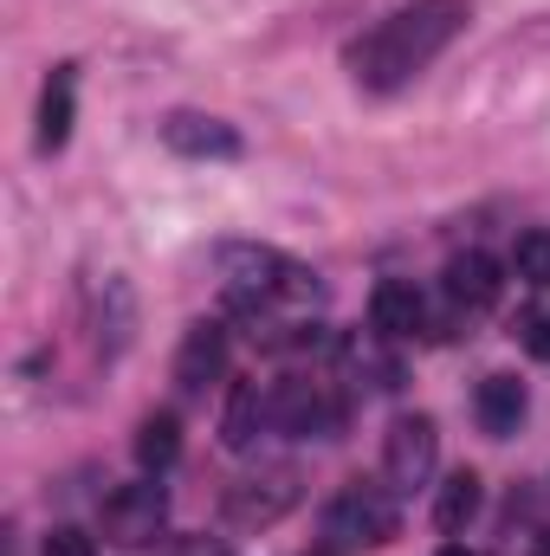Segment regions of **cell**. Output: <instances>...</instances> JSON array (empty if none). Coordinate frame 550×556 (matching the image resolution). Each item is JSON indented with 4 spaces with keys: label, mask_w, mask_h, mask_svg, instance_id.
<instances>
[{
    "label": "cell",
    "mask_w": 550,
    "mask_h": 556,
    "mask_svg": "<svg viewBox=\"0 0 550 556\" xmlns=\"http://www.w3.org/2000/svg\"><path fill=\"white\" fill-rule=\"evenodd\" d=\"M175 453H182V427H175V415H149L137 427L142 472H168V466H175Z\"/></svg>",
    "instance_id": "obj_17"
},
{
    "label": "cell",
    "mask_w": 550,
    "mask_h": 556,
    "mask_svg": "<svg viewBox=\"0 0 550 556\" xmlns=\"http://www.w3.org/2000/svg\"><path fill=\"white\" fill-rule=\"evenodd\" d=\"M473 415H479V427H486L492 440H512L518 420H525V382H512V376H486Z\"/></svg>",
    "instance_id": "obj_14"
},
{
    "label": "cell",
    "mask_w": 550,
    "mask_h": 556,
    "mask_svg": "<svg viewBox=\"0 0 550 556\" xmlns=\"http://www.w3.org/2000/svg\"><path fill=\"white\" fill-rule=\"evenodd\" d=\"M162 531H168V498H162L155 479H142V485H117V492L104 498V538H111V544H124V551H149Z\"/></svg>",
    "instance_id": "obj_7"
},
{
    "label": "cell",
    "mask_w": 550,
    "mask_h": 556,
    "mask_svg": "<svg viewBox=\"0 0 550 556\" xmlns=\"http://www.w3.org/2000/svg\"><path fill=\"white\" fill-rule=\"evenodd\" d=\"M479 498H486V492H479V472H453V479L440 485V498H434V525H440L447 538H460V531L479 518Z\"/></svg>",
    "instance_id": "obj_16"
},
{
    "label": "cell",
    "mask_w": 550,
    "mask_h": 556,
    "mask_svg": "<svg viewBox=\"0 0 550 556\" xmlns=\"http://www.w3.org/2000/svg\"><path fill=\"white\" fill-rule=\"evenodd\" d=\"M324 538H330L337 551L389 544V538H396V492H389V485H370V479H350V485L324 505Z\"/></svg>",
    "instance_id": "obj_3"
},
{
    "label": "cell",
    "mask_w": 550,
    "mask_h": 556,
    "mask_svg": "<svg viewBox=\"0 0 550 556\" xmlns=\"http://www.w3.org/2000/svg\"><path fill=\"white\" fill-rule=\"evenodd\" d=\"M434 459H440V433L427 415H402L389 420L383 433V485L389 492H421L434 479Z\"/></svg>",
    "instance_id": "obj_5"
},
{
    "label": "cell",
    "mask_w": 550,
    "mask_h": 556,
    "mask_svg": "<svg viewBox=\"0 0 550 556\" xmlns=\"http://www.w3.org/2000/svg\"><path fill=\"white\" fill-rule=\"evenodd\" d=\"M168 556H227V538H208V531H195V538H175Z\"/></svg>",
    "instance_id": "obj_21"
},
{
    "label": "cell",
    "mask_w": 550,
    "mask_h": 556,
    "mask_svg": "<svg viewBox=\"0 0 550 556\" xmlns=\"http://www.w3.org/2000/svg\"><path fill=\"white\" fill-rule=\"evenodd\" d=\"M473 20V0H409L402 13H389L376 33H363L350 46V78L376 98L414 85Z\"/></svg>",
    "instance_id": "obj_1"
},
{
    "label": "cell",
    "mask_w": 550,
    "mask_h": 556,
    "mask_svg": "<svg viewBox=\"0 0 550 556\" xmlns=\"http://www.w3.org/2000/svg\"><path fill=\"white\" fill-rule=\"evenodd\" d=\"M447 304H453V317H479V311H492L499 304V291H505V278L499 266L486 260V253H460V260H447Z\"/></svg>",
    "instance_id": "obj_9"
},
{
    "label": "cell",
    "mask_w": 550,
    "mask_h": 556,
    "mask_svg": "<svg viewBox=\"0 0 550 556\" xmlns=\"http://www.w3.org/2000/svg\"><path fill=\"white\" fill-rule=\"evenodd\" d=\"M518 337H525V350H532L538 363H550V311H538V317H525V330H518Z\"/></svg>",
    "instance_id": "obj_20"
},
{
    "label": "cell",
    "mask_w": 550,
    "mask_h": 556,
    "mask_svg": "<svg viewBox=\"0 0 550 556\" xmlns=\"http://www.w3.org/2000/svg\"><path fill=\"white\" fill-rule=\"evenodd\" d=\"M512 273L525 278V285H550V233L545 227L518 233V247H512Z\"/></svg>",
    "instance_id": "obj_18"
},
{
    "label": "cell",
    "mask_w": 550,
    "mask_h": 556,
    "mask_svg": "<svg viewBox=\"0 0 550 556\" xmlns=\"http://www.w3.org/2000/svg\"><path fill=\"white\" fill-rule=\"evenodd\" d=\"M291 260L273 247H253V240H234V247H214V278H221V298L253 317V311H278V291H285Z\"/></svg>",
    "instance_id": "obj_2"
},
{
    "label": "cell",
    "mask_w": 550,
    "mask_h": 556,
    "mask_svg": "<svg viewBox=\"0 0 550 556\" xmlns=\"http://www.w3.org/2000/svg\"><path fill=\"white\" fill-rule=\"evenodd\" d=\"M440 556H473V551H460V544H453V551H440Z\"/></svg>",
    "instance_id": "obj_23"
},
{
    "label": "cell",
    "mask_w": 550,
    "mask_h": 556,
    "mask_svg": "<svg viewBox=\"0 0 550 556\" xmlns=\"http://www.w3.org/2000/svg\"><path fill=\"white\" fill-rule=\"evenodd\" d=\"M291 505H298V472L291 466H266V472H253V479H240L227 492V525L234 531H266Z\"/></svg>",
    "instance_id": "obj_8"
},
{
    "label": "cell",
    "mask_w": 550,
    "mask_h": 556,
    "mask_svg": "<svg viewBox=\"0 0 550 556\" xmlns=\"http://www.w3.org/2000/svg\"><path fill=\"white\" fill-rule=\"evenodd\" d=\"M304 556H343V551L337 544H317V551H304Z\"/></svg>",
    "instance_id": "obj_22"
},
{
    "label": "cell",
    "mask_w": 550,
    "mask_h": 556,
    "mask_svg": "<svg viewBox=\"0 0 550 556\" xmlns=\"http://www.w3.org/2000/svg\"><path fill=\"white\" fill-rule=\"evenodd\" d=\"M162 142H168L175 155H195V162H227V155H240L234 124L201 117V111H175V117L162 124Z\"/></svg>",
    "instance_id": "obj_11"
},
{
    "label": "cell",
    "mask_w": 550,
    "mask_h": 556,
    "mask_svg": "<svg viewBox=\"0 0 550 556\" xmlns=\"http://www.w3.org/2000/svg\"><path fill=\"white\" fill-rule=\"evenodd\" d=\"M85 330H91V350L111 363L137 343V291L124 273H104L85 285Z\"/></svg>",
    "instance_id": "obj_4"
},
{
    "label": "cell",
    "mask_w": 550,
    "mask_h": 556,
    "mask_svg": "<svg viewBox=\"0 0 550 556\" xmlns=\"http://www.w3.org/2000/svg\"><path fill=\"white\" fill-rule=\"evenodd\" d=\"M273 427L278 433H298V440H330L343 427V402L330 395V382L285 376L273 389Z\"/></svg>",
    "instance_id": "obj_6"
},
{
    "label": "cell",
    "mask_w": 550,
    "mask_h": 556,
    "mask_svg": "<svg viewBox=\"0 0 550 556\" xmlns=\"http://www.w3.org/2000/svg\"><path fill=\"white\" fill-rule=\"evenodd\" d=\"M72 91H78V78H72V65H59L46 78V98H39V149H65V137H72Z\"/></svg>",
    "instance_id": "obj_15"
},
{
    "label": "cell",
    "mask_w": 550,
    "mask_h": 556,
    "mask_svg": "<svg viewBox=\"0 0 550 556\" xmlns=\"http://www.w3.org/2000/svg\"><path fill=\"white\" fill-rule=\"evenodd\" d=\"M266 427H273V389H260V382H234L227 415H221V440H227L234 453H253Z\"/></svg>",
    "instance_id": "obj_13"
},
{
    "label": "cell",
    "mask_w": 550,
    "mask_h": 556,
    "mask_svg": "<svg viewBox=\"0 0 550 556\" xmlns=\"http://www.w3.org/2000/svg\"><path fill=\"white\" fill-rule=\"evenodd\" d=\"M370 324H376V337H389V343H402V337H414V330L427 324V298L414 291V278H383V285L370 291Z\"/></svg>",
    "instance_id": "obj_12"
},
{
    "label": "cell",
    "mask_w": 550,
    "mask_h": 556,
    "mask_svg": "<svg viewBox=\"0 0 550 556\" xmlns=\"http://www.w3.org/2000/svg\"><path fill=\"white\" fill-rule=\"evenodd\" d=\"M46 556H91V538L78 525H59V531H46Z\"/></svg>",
    "instance_id": "obj_19"
},
{
    "label": "cell",
    "mask_w": 550,
    "mask_h": 556,
    "mask_svg": "<svg viewBox=\"0 0 550 556\" xmlns=\"http://www.w3.org/2000/svg\"><path fill=\"white\" fill-rule=\"evenodd\" d=\"M221 369H227V330L221 324H195L182 337V350H175V389L201 395L208 382H221Z\"/></svg>",
    "instance_id": "obj_10"
}]
</instances>
